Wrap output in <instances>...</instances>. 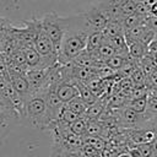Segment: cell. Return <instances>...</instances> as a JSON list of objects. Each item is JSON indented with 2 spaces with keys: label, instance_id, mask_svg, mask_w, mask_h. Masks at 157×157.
I'll return each mask as SVG.
<instances>
[{
  "label": "cell",
  "instance_id": "26",
  "mask_svg": "<svg viewBox=\"0 0 157 157\" xmlns=\"http://www.w3.org/2000/svg\"><path fill=\"white\" fill-rule=\"evenodd\" d=\"M139 150H140V153L142 157H153L152 156V151H151V147H150V144H142V145H137Z\"/></svg>",
  "mask_w": 157,
  "mask_h": 157
},
{
  "label": "cell",
  "instance_id": "34",
  "mask_svg": "<svg viewBox=\"0 0 157 157\" xmlns=\"http://www.w3.org/2000/svg\"><path fill=\"white\" fill-rule=\"evenodd\" d=\"M0 104H4V105H6V103L4 102V99H2L1 97H0Z\"/></svg>",
  "mask_w": 157,
  "mask_h": 157
},
{
  "label": "cell",
  "instance_id": "30",
  "mask_svg": "<svg viewBox=\"0 0 157 157\" xmlns=\"http://www.w3.org/2000/svg\"><path fill=\"white\" fill-rule=\"evenodd\" d=\"M148 15L157 17V0H155V1L148 6Z\"/></svg>",
  "mask_w": 157,
  "mask_h": 157
},
{
  "label": "cell",
  "instance_id": "8",
  "mask_svg": "<svg viewBox=\"0 0 157 157\" xmlns=\"http://www.w3.org/2000/svg\"><path fill=\"white\" fill-rule=\"evenodd\" d=\"M20 119V115L10 107L0 108V137L6 136L10 131L11 125Z\"/></svg>",
  "mask_w": 157,
  "mask_h": 157
},
{
  "label": "cell",
  "instance_id": "21",
  "mask_svg": "<svg viewBox=\"0 0 157 157\" xmlns=\"http://www.w3.org/2000/svg\"><path fill=\"white\" fill-rule=\"evenodd\" d=\"M78 118H80V115H77L76 113H74L72 110H70L69 108H66V107L64 105V108L61 109V112H60L58 119H59L60 121H63V123L70 125L72 121H75V120L78 119Z\"/></svg>",
  "mask_w": 157,
  "mask_h": 157
},
{
  "label": "cell",
  "instance_id": "1",
  "mask_svg": "<svg viewBox=\"0 0 157 157\" xmlns=\"http://www.w3.org/2000/svg\"><path fill=\"white\" fill-rule=\"evenodd\" d=\"M90 28L83 13L65 17V32L58 52V63L64 65L70 63L78 53L86 49Z\"/></svg>",
  "mask_w": 157,
  "mask_h": 157
},
{
  "label": "cell",
  "instance_id": "31",
  "mask_svg": "<svg viewBox=\"0 0 157 157\" xmlns=\"http://www.w3.org/2000/svg\"><path fill=\"white\" fill-rule=\"evenodd\" d=\"M148 144H150V147H151V151H152V156L157 157V136Z\"/></svg>",
  "mask_w": 157,
  "mask_h": 157
},
{
  "label": "cell",
  "instance_id": "15",
  "mask_svg": "<svg viewBox=\"0 0 157 157\" xmlns=\"http://www.w3.org/2000/svg\"><path fill=\"white\" fill-rule=\"evenodd\" d=\"M50 157H82V156H81L80 151L69 150V148H65V147L53 142Z\"/></svg>",
  "mask_w": 157,
  "mask_h": 157
},
{
  "label": "cell",
  "instance_id": "23",
  "mask_svg": "<svg viewBox=\"0 0 157 157\" xmlns=\"http://www.w3.org/2000/svg\"><path fill=\"white\" fill-rule=\"evenodd\" d=\"M144 25L157 36V17L156 16H150V15L146 16L144 18Z\"/></svg>",
  "mask_w": 157,
  "mask_h": 157
},
{
  "label": "cell",
  "instance_id": "17",
  "mask_svg": "<svg viewBox=\"0 0 157 157\" xmlns=\"http://www.w3.org/2000/svg\"><path fill=\"white\" fill-rule=\"evenodd\" d=\"M86 135L87 136H104V126L98 120H87L86 123Z\"/></svg>",
  "mask_w": 157,
  "mask_h": 157
},
{
  "label": "cell",
  "instance_id": "33",
  "mask_svg": "<svg viewBox=\"0 0 157 157\" xmlns=\"http://www.w3.org/2000/svg\"><path fill=\"white\" fill-rule=\"evenodd\" d=\"M117 157H129V155L125 152V153H120L119 156H117Z\"/></svg>",
  "mask_w": 157,
  "mask_h": 157
},
{
  "label": "cell",
  "instance_id": "11",
  "mask_svg": "<svg viewBox=\"0 0 157 157\" xmlns=\"http://www.w3.org/2000/svg\"><path fill=\"white\" fill-rule=\"evenodd\" d=\"M126 47H128V53H129V58L136 63H139L147 53V45L136 42V40H130V42H125Z\"/></svg>",
  "mask_w": 157,
  "mask_h": 157
},
{
  "label": "cell",
  "instance_id": "18",
  "mask_svg": "<svg viewBox=\"0 0 157 157\" xmlns=\"http://www.w3.org/2000/svg\"><path fill=\"white\" fill-rule=\"evenodd\" d=\"M129 78H130V81H131V83H132L134 87H146V75L140 69L139 65L131 72V75L129 76Z\"/></svg>",
  "mask_w": 157,
  "mask_h": 157
},
{
  "label": "cell",
  "instance_id": "20",
  "mask_svg": "<svg viewBox=\"0 0 157 157\" xmlns=\"http://www.w3.org/2000/svg\"><path fill=\"white\" fill-rule=\"evenodd\" d=\"M126 105L136 110L137 113H145L147 110V97H141L136 99H128Z\"/></svg>",
  "mask_w": 157,
  "mask_h": 157
},
{
  "label": "cell",
  "instance_id": "3",
  "mask_svg": "<svg viewBox=\"0 0 157 157\" xmlns=\"http://www.w3.org/2000/svg\"><path fill=\"white\" fill-rule=\"evenodd\" d=\"M40 25L43 31L52 40L56 52H59L60 43L65 32V17L59 16L56 12H48L43 16V18H40Z\"/></svg>",
  "mask_w": 157,
  "mask_h": 157
},
{
  "label": "cell",
  "instance_id": "16",
  "mask_svg": "<svg viewBox=\"0 0 157 157\" xmlns=\"http://www.w3.org/2000/svg\"><path fill=\"white\" fill-rule=\"evenodd\" d=\"M65 107L69 108L70 110H72L74 113H76L77 115H80V117H85L88 105H87V104H86V103L77 96V97H75L74 99H71L70 102H67V103L65 104Z\"/></svg>",
  "mask_w": 157,
  "mask_h": 157
},
{
  "label": "cell",
  "instance_id": "32",
  "mask_svg": "<svg viewBox=\"0 0 157 157\" xmlns=\"http://www.w3.org/2000/svg\"><path fill=\"white\" fill-rule=\"evenodd\" d=\"M10 25H12V23H11L7 18L0 16V29H4V28H6V27H9Z\"/></svg>",
  "mask_w": 157,
  "mask_h": 157
},
{
  "label": "cell",
  "instance_id": "10",
  "mask_svg": "<svg viewBox=\"0 0 157 157\" xmlns=\"http://www.w3.org/2000/svg\"><path fill=\"white\" fill-rule=\"evenodd\" d=\"M22 52H23V55H25V59H26V64H27V69L28 70L45 69L40 55L37 53V50L34 49L33 45L22 48Z\"/></svg>",
  "mask_w": 157,
  "mask_h": 157
},
{
  "label": "cell",
  "instance_id": "9",
  "mask_svg": "<svg viewBox=\"0 0 157 157\" xmlns=\"http://www.w3.org/2000/svg\"><path fill=\"white\" fill-rule=\"evenodd\" d=\"M25 74H26V72H25ZM25 74H12V75H9L10 81H11V85H12L15 92H16L23 101H26V99L31 96L28 81H27Z\"/></svg>",
  "mask_w": 157,
  "mask_h": 157
},
{
  "label": "cell",
  "instance_id": "19",
  "mask_svg": "<svg viewBox=\"0 0 157 157\" xmlns=\"http://www.w3.org/2000/svg\"><path fill=\"white\" fill-rule=\"evenodd\" d=\"M86 123H87V119L85 117H80L78 119H76L75 121H72L69 125V128H70V130L75 135L80 136V137H83L86 135Z\"/></svg>",
  "mask_w": 157,
  "mask_h": 157
},
{
  "label": "cell",
  "instance_id": "7",
  "mask_svg": "<svg viewBox=\"0 0 157 157\" xmlns=\"http://www.w3.org/2000/svg\"><path fill=\"white\" fill-rule=\"evenodd\" d=\"M54 92H55L56 97L64 104H66L67 102H70L71 99H74L75 97L78 96V90H77L76 85L72 82H66V81H61L58 85H55Z\"/></svg>",
  "mask_w": 157,
  "mask_h": 157
},
{
  "label": "cell",
  "instance_id": "29",
  "mask_svg": "<svg viewBox=\"0 0 157 157\" xmlns=\"http://www.w3.org/2000/svg\"><path fill=\"white\" fill-rule=\"evenodd\" d=\"M147 50L148 53H152V54H157V36L152 39V42L147 45Z\"/></svg>",
  "mask_w": 157,
  "mask_h": 157
},
{
  "label": "cell",
  "instance_id": "14",
  "mask_svg": "<svg viewBox=\"0 0 157 157\" xmlns=\"http://www.w3.org/2000/svg\"><path fill=\"white\" fill-rule=\"evenodd\" d=\"M75 85H76V87H77V90H78V97H80L87 105H91L92 103H94V102L98 99V97H96V96L92 93V91H91L85 83H82V82H76Z\"/></svg>",
  "mask_w": 157,
  "mask_h": 157
},
{
  "label": "cell",
  "instance_id": "13",
  "mask_svg": "<svg viewBox=\"0 0 157 157\" xmlns=\"http://www.w3.org/2000/svg\"><path fill=\"white\" fill-rule=\"evenodd\" d=\"M70 63H72L76 66H81V67H93L94 66L93 58H92L91 53H88L86 49L82 50L81 53H78Z\"/></svg>",
  "mask_w": 157,
  "mask_h": 157
},
{
  "label": "cell",
  "instance_id": "12",
  "mask_svg": "<svg viewBox=\"0 0 157 157\" xmlns=\"http://www.w3.org/2000/svg\"><path fill=\"white\" fill-rule=\"evenodd\" d=\"M105 40L102 31H91L88 37H87V43H86V50L90 53L96 52L99 45Z\"/></svg>",
  "mask_w": 157,
  "mask_h": 157
},
{
  "label": "cell",
  "instance_id": "4",
  "mask_svg": "<svg viewBox=\"0 0 157 157\" xmlns=\"http://www.w3.org/2000/svg\"><path fill=\"white\" fill-rule=\"evenodd\" d=\"M33 47L37 50V53L40 55L45 69L52 67L55 64H58V52L54 48V45H53L52 40L49 39V37L47 36V33L43 31L42 25L34 37Z\"/></svg>",
  "mask_w": 157,
  "mask_h": 157
},
{
  "label": "cell",
  "instance_id": "28",
  "mask_svg": "<svg viewBox=\"0 0 157 157\" xmlns=\"http://www.w3.org/2000/svg\"><path fill=\"white\" fill-rule=\"evenodd\" d=\"M126 153L129 155V157H142L137 146H131V147H129L128 151H126Z\"/></svg>",
  "mask_w": 157,
  "mask_h": 157
},
{
  "label": "cell",
  "instance_id": "22",
  "mask_svg": "<svg viewBox=\"0 0 157 157\" xmlns=\"http://www.w3.org/2000/svg\"><path fill=\"white\" fill-rule=\"evenodd\" d=\"M125 58H121V56H119V55H117V54H114L113 56H110V58H108L105 61H104V64L108 66V67H110L113 71H118L121 66H123V64L125 63Z\"/></svg>",
  "mask_w": 157,
  "mask_h": 157
},
{
  "label": "cell",
  "instance_id": "25",
  "mask_svg": "<svg viewBox=\"0 0 157 157\" xmlns=\"http://www.w3.org/2000/svg\"><path fill=\"white\" fill-rule=\"evenodd\" d=\"M7 74V55L5 53L0 54V76Z\"/></svg>",
  "mask_w": 157,
  "mask_h": 157
},
{
  "label": "cell",
  "instance_id": "2",
  "mask_svg": "<svg viewBox=\"0 0 157 157\" xmlns=\"http://www.w3.org/2000/svg\"><path fill=\"white\" fill-rule=\"evenodd\" d=\"M45 112L47 105L42 94L29 96L25 101L23 117L27 118L34 128L45 129Z\"/></svg>",
  "mask_w": 157,
  "mask_h": 157
},
{
  "label": "cell",
  "instance_id": "5",
  "mask_svg": "<svg viewBox=\"0 0 157 157\" xmlns=\"http://www.w3.org/2000/svg\"><path fill=\"white\" fill-rule=\"evenodd\" d=\"M82 13L92 31H102L107 25V22L109 21V16L102 2L93 5L90 10Z\"/></svg>",
  "mask_w": 157,
  "mask_h": 157
},
{
  "label": "cell",
  "instance_id": "24",
  "mask_svg": "<svg viewBox=\"0 0 157 157\" xmlns=\"http://www.w3.org/2000/svg\"><path fill=\"white\" fill-rule=\"evenodd\" d=\"M146 88H157V69L146 76Z\"/></svg>",
  "mask_w": 157,
  "mask_h": 157
},
{
  "label": "cell",
  "instance_id": "6",
  "mask_svg": "<svg viewBox=\"0 0 157 157\" xmlns=\"http://www.w3.org/2000/svg\"><path fill=\"white\" fill-rule=\"evenodd\" d=\"M128 137L130 140L131 146H137V145H142V144H148L151 142L156 136L157 132L152 129H131L128 130Z\"/></svg>",
  "mask_w": 157,
  "mask_h": 157
},
{
  "label": "cell",
  "instance_id": "27",
  "mask_svg": "<svg viewBox=\"0 0 157 157\" xmlns=\"http://www.w3.org/2000/svg\"><path fill=\"white\" fill-rule=\"evenodd\" d=\"M147 110L152 113H157V99L156 98L147 97Z\"/></svg>",
  "mask_w": 157,
  "mask_h": 157
}]
</instances>
